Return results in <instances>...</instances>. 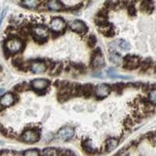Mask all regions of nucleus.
<instances>
[{"label":"nucleus","instance_id":"1","mask_svg":"<svg viewBox=\"0 0 156 156\" xmlns=\"http://www.w3.org/2000/svg\"><path fill=\"white\" fill-rule=\"evenodd\" d=\"M5 48L10 53H16L23 48V42L20 39L12 37L7 40V41L5 42Z\"/></svg>","mask_w":156,"mask_h":156},{"label":"nucleus","instance_id":"2","mask_svg":"<svg viewBox=\"0 0 156 156\" xmlns=\"http://www.w3.org/2000/svg\"><path fill=\"white\" fill-rule=\"evenodd\" d=\"M140 65V58L134 55H127L124 58V67L129 69H134Z\"/></svg>","mask_w":156,"mask_h":156},{"label":"nucleus","instance_id":"3","mask_svg":"<svg viewBox=\"0 0 156 156\" xmlns=\"http://www.w3.org/2000/svg\"><path fill=\"white\" fill-rule=\"evenodd\" d=\"M69 25L73 31H76L80 34H84L87 30V27L85 23L80 20H72L69 22Z\"/></svg>","mask_w":156,"mask_h":156},{"label":"nucleus","instance_id":"4","mask_svg":"<svg viewBox=\"0 0 156 156\" xmlns=\"http://www.w3.org/2000/svg\"><path fill=\"white\" fill-rule=\"evenodd\" d=\"M66 27V23L61 18L55 17L51 20L50 23V28L54 32H60Z\"/></svg>","mask_w":156,"mask_h":156},{"label":"nucleus","instance_id":"5","mask_svg":"<svg viewBox=\"0 0 156 156\" xmlns=\"http://www.w3.org/2000/svg\"><path fill=\"white\" fill-rule=\"evenodd\" d=\"M33 32H34V38L37 39V41H43L44 40H46L47 37H48V30L41 26L34 27Z\"/></svg>","mask_w":156,"mask_h":156},{"label":"nucleus","instance_id":"6","mask_svg":"<svg viewBox=\"0 0 156 156\" xmlns=\"http://www.w3.org/2000/svg\"><path fill=\"white\" fill-rule=\"evenodd\" d=\"M92 65L94 67H102L105 65V59L104 57L102 56L101 52V49L97 48L94 51V55H93L92 59Z\"/></svg>","mask_w":156,"mask_h":156},{"label":"nucleus","instance_id":"7","mask_svg":"<svg viewBox=\"0 0 156 156\" xmlns=\"http://www.w3.org/2000/svg\"><path fill=\"white\" fill-rule=\"evenodd\" d=\"M22 138L27 143H35L39 140V134L36 131L29 129L23 133Z\"/></svg>","mask_w":156,"mask_h":156},{"label":"nucleus","instance_id":"8","mask_svg":"<svg viewBox=\"0 0 156 156\" xmlns=\"http://www.w3.org/2000/svg\"><path fill=\"white\" fill-rule=\"evenodd\" d=\"M74 134V130L73 128L69 127V126H65L58 131V136L61 140H67L70 139Z\"/></svg>","mask_w":156,"mask_h":156},{"label":"nucleus","instance_id":"9","mask_svg":"<svg viewBox=\"0 0 156 156\" xmlns=\"http://www.w3.org/2000/svg\"><path fill=\"white\" fill-rule=\"evenodd\" d=\"M15 101L14 95L11 93H6L0 98V105L3 107H9Z\"/></svg>","mask_w":156,"mask_h":156},{"label":"nucleus","instance_id":"10","mask_svg":"<svg viewBox=\"0 0 156 156\" xmlns=\"http://www.w3.org/2000/svg\"><path fill=\"white\" fill-rule=\"evenodd\" d=\"M110 92V88L106 84H99L96 87L95 89V94L98 98H103L108 95Z\"/></svg>","mask_w":156,"mask_h":156},{"label":"nucleus","instance_id":"11","mask_svg":"<svg viewBox=\"0 0 156 156\" xmlns=\"http://www.w3.org/2000/svg\"><path fill=\"white\" fill-rule=\"evenodd\" d=\"M48 84H49V82L45 79H35L31 82L32 87L37 90H44L48 87Z\"/></svg>","mask_w":156,"mask_h":156},{"label":"nucleus","instance_id":"12","mask_svg":"<svg viewBox=\"0 0 156 156\" xmlns=\"http://www.w3.org/2000/svg\"><path fill=\"white\" fill-rule=\"evenodd\" d=\"M46 69V66L44 62H35L31 64V70L34 73H41Z\"/></svg>","mask_w":156,"mask_h":156},{"label":"nucleus","instance_id":"13","mask_svg":"<svg viewBox=\"0 0 156 156\" xmlns=\"http://www.w3.org/2000/svg\"><path fill=\"white\" fill-rule=\"evenodd\" d=\"M119 141L115 138H109L106 141V150L108 152H111L116 148L118 146Z\"/></svg>","mask_w":156,"mask_h":156},{"label":"nucleus","instance_id":"14","mask_svg":"<svg viewBox=\"0 0 156 156\" xmlns=\"http://www.w3.org/2000/svg\"><path fill=\"white\" fill-rule=\"evenodd\" d=\"M48 6L50 9L54 11H58L62 9V4L59 1H50L48 2Z\"/></svg>","mask_w":156,"mask_h":156},{"label":"nucleus","instance_id":"15","mask_svg":"<svg viewBox=\"0 0 156 156\" xmlns=\"http://www.w3.org/2000/svg\"><path fill=\"white\" fill-rule=\"evenodd\" d=\"M109 60L110 62L114 63L115 65H120L122 58L120 56V55H119L118 53H112L109 55Z\"/></svg>","mask_w":156,"mask_h":156},{"label":"nucleus","instance_id":"16","mask_svg":"<svg viewBox=\"0 0 156 156\" xmlns=\"http://www.w3.org/2000/svg\"><path fill=\"white\" fill-rule=\"evenodd\" d=\"M93 93V87L90 84H87L82 87V94L85 95L86 97H89Z\"/></svg>","mask_w":156,"mask_h":156},{"label":"nucleus","instance_id":"17","mask_svg":"<svg viewBox=\"0 0 156 156\" xmlns=\"http://www.w3.org/2000/svg\"><path fill=\"white\" fill-rule=\"evenodd\" d=\"M38 3L39 2L35 0H26V1H23L22 2L23 5L28 8H35L36 6H37Z\"/></svg>","mask_w":156,"mask_h":156},{"label":"nucleus","instance_id":"18","mask_svg":"<svg viewBox=\"0 0 156 156\" xmlns=\"http://www.w3.org/2000/svg\"><path fill=\"white\" fill-rule=\"evenodd\" d=\"M118 43H119L118 45H119V48H120L121 49L127 51V50H129V48H130V45L129 44V43L126 42V41H124V40H119Z\"/></svg>","mask_w":156,"mask_h":156},{"label":"nucleus","instance_id":"19","mask_svg":"<svg viewBox=\"0 0 156 156\" xmlns=\"http://www.w3.org/2000/svg\"><path fill=\"white\" fill-rule=\"evenodd\" d=\"M96 42H97V39L94 35H90L87 39V44L90 48H93L95 45Z\"/></svg>","mask_w":156,"mask_h":156},{"label":"nucleus","instance_id":"20","mask_svg":"<svg viewBox=\"0 0 156 156\" xmlns=\"http://www.w3.org/2000/svg\"><path fill=\"white\" fill-rule=\"evenodd\" d=\"M149 99H150V101H151L152 104H155L156 102V90H152L150 92V95H149Z\"/></svg>","mask_w":156,"mask_h":156},{"label":"nucleus","instance_id":"21","mask_svg":"<svg viewBox=\"0 0 156 156\" xmlns=\"http://www.w3.org/2000/svg\"><path fill=\"white\" fill-rule=\"evenodd\" d=\"M43 156H55V151L53 149H45L43 151Z\"/></svg>","mask_w":156,"mask_h":156},{"label":"nucleus","instance_id":"22","mask_svg":"<svg viewBox=\"0 0 156 156\" xmlns=\"http://www.w3.org/2000/svg\"><path fill=\"white\" fill-rule=\"evenodd\" d=\"M24 156H39V153L36 150H28L24 153Z\"/></svg>","mask_w":156,"mask_h":156},{"label":"nucleus","instance_id":"23","mask_svg":"<svg viewBox=\"0 0 156 156\" xmlns=\"http://www.w3.org/2000/svg\"><path fill=\"white\" fill-rule=\"evenodd\" d=\"M83 148H84V150H86V151H87V152H88V153L94 152V149L92 148V147L90 146V144H88L87 142L83 144Z\"/></svg>","mask_w":156,"mask_h":156},{"label":"nucleus","instance_id":"24","mask_svg":"<svg viewBox=\"0 0 156 156\" xmlns=\"http://www.w3.org/2000/svg\"><path fill=\"white\" fill-rule=\"evenodd\" d=\"M128 12L131 16H134L136 14V9H135L134 5H129V9H128Z\"/></svg>","mask_w":156,"mask_h":156},{"label":"nucleus","instance_id":"25","mask_svg":"<svg viewBox=\"0 0 156 156\" xmlns=\"http://www.w3.org/2000/svg\"><path fill=\"white\" fill-rule=\"evenodd\" d=\"M13 64H14V66H16V67L20 68L22 66V64H23V62L20 59H19V58H16V59H15L13 61Z\"/></svg>","mask_w":156,"mask_h":156},{"label":"nucleus","instance_id":"26","mask_svg":"<svg viewBox=\"0 0 156 156\" xmlns=\"http://www.w3.org/2000/svg\"><path fill=\"white\" fill-rule=\"evenodd\" d=\"M149 62H150V60H149V59H146L144 62H143V66H142L143 69L144 68L145 69H147V68L149 67V66H150V63H149Z\"/></svg>","mask_w":156,"mask_h":156},{"label":"nucleus","instance_id":"27","mask_svg":"<svg viewBox=\"0 0 156 156\" xmlns=\"http://www.w3.org/2000/svg\"><path fill=\"white\" fill-rule=\"evenodd\" d=\"M5 13H6V9H4V10L2 11V14H1V16H0V27H1V24H2V21H3V19L4 17H5Z\"/></svg>","mask_w":156,"mask_h":156},{"label":"nucleus","instance_id":"28","mask_svg":"<svg viewBox=\"0 0 156 156\" xmlns=\"http://www.w3.org/2000/svg\"><path fill=\"white\" fill-rule=\"evenodd\" d=\"M105 35L108 36V37H112L114 35V31L112 29H109L108 30H107V32L105 34Z\"/></svg>","mask_w":156,"mask_h":156}]
</instances>
